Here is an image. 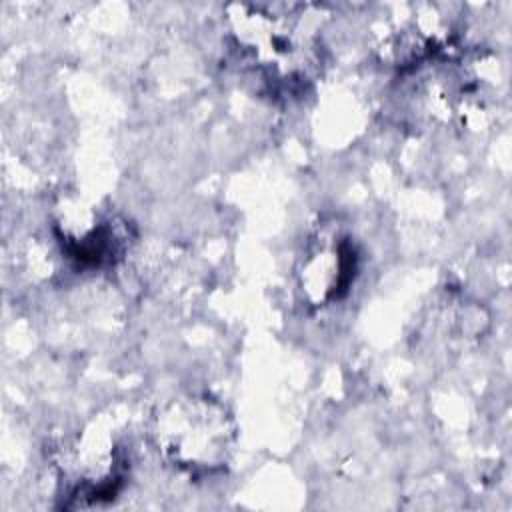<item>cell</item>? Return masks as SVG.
Returning a JSON list of instances; mask_svg holds the SVG:
<instances>
[{"instance_id": "cell-4", "label": "cell", "mask_w": 512, "mask_h": 512, "mask_svg": "<svg viewBox=\"0 0 512 512\" xmlns=\"http://www.w3.org/2000/svg\"><path fill=\"white\" fill-rule=\"evenodd\" d=\"M358 270L356 244L336 222L318 226L298 262V288L312 308H324L346 296Z\"/></svg>"}, {"instance_id": "cell-5", "label": "cell", "mask_w": 512, "mask_h": 512, "mask_svg": "<svg viewBox=\"0 0 512 512\" xmlns=\"http://www.w3.org/2000/svg\"><path fill=\"white\" fill-rule=\"evenodd\" d=\"M448 18L432 4L394 6L374 24V44L382 60L416 66L438 56L448 44Z\"/></svg>"}, {"instance_id": "cell-1", "label": "cell", "mask_w": 512, "mask_h": 512, "mask_svg": "<svg viewBox=\"0 0 512 512\" xmlns=\"http://www.w3.org/2000/svg\"><path fill=\"white\" fill-rule=\"evenodd\" d=\"M308 4H234L228 30L240 62L278 92L294 94L320 62V20Z\"/></svg>"}, {"instance_id": "cell-2", "label": "cell", "mask_w": 512, "mask_h": 512, "mask_svg": "<svg viewBox=\"0 0 512 512\" xmlns=\"http://www.w3.org/2000/svg\"><path fill=\"white\" fill-rule=\"evenodd\" d=\"M236 438L230 410L210 394H174L150 418L154 450L168 466L190 478L222 472L234 456Z\"/></svg>"}, {"instance_id": "cell-3", "label": "cell", "mask_w": 512, "mask_h": 512, "mask_svg": "<svg viewBox=\"0 0 512 512\" xmlns=\"http://www.w3.org/2000/svg\"><path fill=\"white\" fill-rule=\"evenodd\" d=\"M124 464L114 434L90 426L60 462L62 496L70 506H92L112 498L124 480Z\"/></svg>"}]
</instances>
